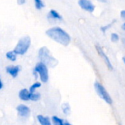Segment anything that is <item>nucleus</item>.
Instances as JSON below:
<instances>
[{
  "instance_id": "obj_1",
  "label": "nucleus",
  "mask_w": 125,
  "mask_h": 125,
  "mask_svg": "<svg viewBox=\"0 0 125 125\" xmlns=\"http://www.w3.org/2000/svg\"><path fill=\"white\" fill-rule=\"evenodd\" d=\"M45 34L49 38L64 46H67L70 43V36L61 27L54 26L50 28L45 31Z\"/></svg>"
},
{
  "instance_id": "obj_2",
  "label": "nucleus",
  "mask_w": 125,
  "mask_h": 125,
  "mask_svg": "<svg viewBox=\"0 0 125 125\" xmlns=\"http://www.w3.org/2000/svg\"><path fill=\"white\" fill-rule=\"evenodd\" d=\"M30 46H31V38H30V37L24 36L18 40L16 45L14 48L13 51L17 55L23 56L27 53Z\"/></svg>"
},
{
  "instance_id": "obj_3",
  "label": "nucleus",
  "mask_w": 125,
  "mask_h": 125,
  "mask_svg": "<svg viewBox=\"0 0 125 125\" xmlns=\"http://www.w3.org/2000/svg\"><path fill=\"white\" fill-rule=\"evenodd\" d=\"M38 56L40 60V62H42L46 66L53 67L56 64L57 61L55 59L51 54L50 51L46 47H42L40 48L38 52Z\"/></svg>"
},
{
  "instance_id": "obj_4",
  "label": "nucleus",
  "mask_w": 125,
  "mask_h": 125,
  "mask_svg": "<svg viewBox=\"0 0 125 125\" xmlns=\"http://www.w3.org/2000/svg\"><path fill=\"white\" fill-rule=\"evenodd\" d=\"M33 74L35 78H37V76H39L41 82L42 83H47L48 81L49 75L48 67L42 62H40L35 65L33 70Z\"/></svg>"
},
{
  "instance_id": "obj_5",
  "label": "nucleus",
  "mask_w": 125,
  "mask_h": 125,
  "mask_svg": "<svg viewBox=\"0 0 125 125\" xmlns=\"http://www.w3.org/2000/svg\"><path fill=\"white\" fill-rule=\"evenodd\" d=\"M94 88L95 90L97 92V93L98 94V95L108 105H111L113 103V100L111 97L110 94H108V92L106 91L105 88L99 82H95L94 83Z\"/></svg>"
},
{
  "instance_id": "obj_6",
  "label": "nucleus",
  "mask_w": 125,
  "mask_h": 125,
  "mask_svg": "<svg viewBox=\"0 0 125 125\" xmlns=\"http://www.w3.org/2000/svg\"><path fill=\"white\" fill-rule=\"evenodd\" d=\"M95 47H96V50H97V53H98L99 55L102 57V59L104 60V62H105V64L107 65L108 68L110 70H113V69H114L113 65H112V64H111V62L109 58L108 57V56L105 54V53L104 51L103 50V48H102L100 45H97Z\"/></svg>"
},
{
  "instance_id": "obj_7",
  "label": "nucleus",
  "mask_w": 125,
  "mask_h": 125,
  "mask_svg": "<svg viewBox=\"0 0 125 125\" xmlns=\"http://www.w3.org/2000/svg\"><path fill=\"white\" fill-rule=\"evenodd\" d=\"M16 110H17L18 116L21 117H23V118L29 117L30 115V113H31L29 108L27 105H23V104H21V105H18L16 108Z\"/></svg>"
},
{
  "instance_id": "obj_8",
  "label": "nucleus",
  "mask_w": 125,
  "mask_h": 125,
  "mask_svg": "<svg viewBox=\"0 0 125 125\" xmlns=\"http://www.w3.org/2000/svg\"><path fill=\"white\" fill-rule=\"evenodd\" d=\"M78 4L83 10L90 12H92L95 9V7L93 3L89 0H79Z\"/></svg>"
},
{
  "instance_id": "obj_9",
  "label": "nucleus",
  "mask_w": 125,
  "mask_h": 125,
  "mask_svg": "<svg viewBox=\"0 0 125 125\" xmlns=\"http://www.w3.org/2000/svg\"><path fill=\"white\" fill-rule=\"evenodd\" d=\"M21 70V67L18 65H9L6 67V72L12 78H16Z\"/></svg>"
},
{
  "instance_id": "obj_10",
  "label": "nucleus",
  "mask_w": 125,
  "mask_h": 125,
  "mask_svg": "<svg viewBox=\"0 0 125 125\" xmlns=\"http://www.w3.org/2000/svg\"><path fill=\"white\" fill-rule=\"evenodd\" d=\"M30 96H31V93L29 92V91L27 89H21L18 94V97H19L20 100H21L23 101L30 100Z\"/></svg>"
},
{
  "instance_id": "obj_11",
  "label": "nucleus",
  "mask_w": 125,
  "mask_h": 125,
  "mask_svg": "<svg viewBox=\"0 0 125 125\" xmlns=\"http://www.w3.org/2000/svg\"><path fill=\"white\" fill-rule=\"evenodd\" d=\"M48 18L55 21H62V16L56 10H51L48 15Z\"/></svg>"
},
{
  "instance_id": "obj_12",
  "label": "nucleus",
  "mask_w": 125,
  "mask_h": 125,
  "mask_svg": "<svg viewBox=\"0 0 125 125\" xmlns=\"http://www.w3.org/2000/svg\"><path fill=\"white\" fill-rule=\"evenodd\" d=\"M37 121L40 125H52L51 120L48 116H44L42 115H38L37 116Z\"/></svg>"
},
{
  "instance_id": "obj_13",
  "label": "nucleus",
  "mask_w": 125,
  "mask_h": 125,
  "mask_svg": "<svg viewBox=\"0 0 125 125\" xmlns=\"http://www.w3.org/2000/svg\"><path fill=\"white\" fill-rule=\"evenodd\" d=\"M6 58L11 61V62H15L17 59V54L13 51H10L6 53Z\"/></svg>"
},
{
  "instance_id": "obj_14",
  "label": "nucleus",
  "mask_w": 125,
  "mask_h": 125,
  "mask_svg": "<svg viewBox=\"0 0 125 125\" xmlns=\"http://www.w3.org/2000/svg\"><path fill=\"white\" fill-rule=\"evenodd\" d=\"M34 7L37 10H40L45 7V4L42 0H33Z\"/></svg>"
},
{
  "instance_id": "obj_15",
  "label": "nucleus",
  "mask_w": 125,
  "mask_h": 125,
  "mask_svg": "<svg viewBox=\"0 0 125 125\" xmlns=\"http://www.w3.org/2000/svg\"><path fill=\"white\" fill-rule=\"evenodd\" d=\"M51 123L53 125H62L64 123V120L56 116H53L51 118Z\"/></svg>"
},
{
  "instance_id": "obj_16",
  "label": "nucleus",
  "mask_w": 125,
  "mask_h": 125,
  "mask_svg": "<svg viewBox=\"0 0 125 125\" xmlns=\"http://www.w3.org/2000/svg\"><path fill=\"white\" fill-rule=\"evenodd\" d=\"M41 85H42V84H41L40 82H35V83H34L30 86V88H29V92H30V93H34V92H35L36 89H38V88H40V87L41 86Z\"/></svg>"
},
{
  "instance_id": "obj_17",
  "label": "nucleus",
  "mask_w": 125,
  "mask_h": 125,
  "mask_svg": "<svg viewBox=\"0 0 125 125\" xmlns=\"http://www.w3.org/2000/svg\"><path fill=\"white\" fill-rule=\"evenodd\" d=\"M40 99V94L37 93V92H34V93H31V96H30V100L34 101V102H37Z\"/></svg>"
},
{
  "instance_id": "obj_18",
  "label": "nucleus",
  "mask_w": 125,
  "mask_h": 125,
  "mask_svg": "<svg viewBox=\"0 0 125 125\" xmlns=\"http://www.w3.org/2000/svg\"><path fill=\"white\" fill-rule=\"evenodd\" d=\"M111 41H112V42H118V41L119 40V35H118L117 34H116V33H113V34H111Z\"/></svg>"
},
{
  "instance_id": "obj_19",
  "label": "nucleus",
  "mask_w": 125,
  "mask_h": 125,
  "mask_svg": "<svg viewBox=\"0 0 125 125\" xmlns=\"http://www.w3.org/2000/svg\"><path fill=\"white\" fill-rule=\"evenodd\" d=\"M64 108H63V111L65 114H68L70 112V106L67 105V104H64Z\"/></svg>"
},
{
  "instance_id": "obj_20",
  "label": "nucleus",
  "mask_w": 125,
  "mask_h": 125,
  "mask_svg": "<svg viewBox=\"0 0 125 125\" xmlns=\"http://www.w3.org/2000/svg\"><path fill=\"white\" fill-rule=\"evenodd\" d=\"M113 23H114V21L112 22V23H111L110 24H108V25H106L105 26H103V27H102L101 28V30L103 31V32H105L106 31V30H108L111 26H112V24H113Z\"/></svg>"
},
{
  "instance_id": "obj_21",
  "label": "nucleus",
  "mask_w": 125,
  "mask_h": 125,
  "mask_svg": "<svg viewBox=\"0 0 125 125\" xmlns=\"http://www.w3.org/2000/svg\"><path fill=\"white\" fill-rule=\"evenodd\" d=\"M17 2H18V4L22 5V4H23L26 2V0H17Z\"/></svg>"
},
{
  "instance_id": "obj_22",
  "label": "nucleus",
  "mask_w": 125,
  "mask_h": 125,
  "mask_svg": "<svg viewBox=\"0 0 125 125\" xmlns=\"http://www.w3.org/2000/svg\"><path fill=\"white\" fill-rule=\"evenodd\" d=\"M121 17H122V19L125 20V10H122L121 12Z\"/></svg>"
},
{
  "instance_id": "obj_23",
  "label": "nucleus",
  "mask_w": 125,
  "mask_h": 125,
  "mask_svg": "<svg viewBox=\"0 0 125 125\" xmlns=\"http://www.w3.org/2000/svg\"><path fill=\"white\" fill-rule=\"evenodd\" d=\"M122 42H123V45L125 46V34L122 37Z\"/></svg>"
},
{
  "instance_id": "obj_24",
  "label": "nucleus",
  "mask_w": 125,
  "mask_h": 125,
  "mask_svg": "<svg viewBox=\"0 0 125 125\" xmlns=\"http://www.w3.org/2000/svg\"><path fill=\"white\" fill-rule=\"evenodd\" d=\"M72 125L70 123H69V122H64V123H63V125Z\"/></svg>"
},
{
  "instance_id": "obj_25",
  "label": "nucleus",
  "mask_w": 125,
  "mask_h": 125,
  "mask_svg": "<svg viewBox=\"0 0 125 125\" xmlns=\"http://www.w3.org/2000/svg\"><path fill=\"white\" fill-rule=\"evenodd\" d=\"M2 87H3V83H2L1 81L0 80V89H2Z\"/></svg>"
},
{
  "instance_id": "obj_26",
  "label": "nucleus",
  "mask_w": 125,
  "mask_h": 125,
  "mask_svg": "<svg viewBox=\"0 0 125 125\" xmlns=\"http://www.w3.org/2000/svg\"><path fill=\"white\" fill-rule=\"evenodd\" d=\"M122 29L124 31H125V23H124L122 24Z\"/></svg>"
},
{
  "instance_id": "obj_27",
  "label": "nucleus",
  "mask_w": 125,
  "mask_h": 125,
  "mask_svg": "<svg viewBox=\"0 0 125 125\" xmlns=\"http://www.w3.org/2000/svg\"><path fill=\"white\" fill-rule=\"evenodd\" d=\"M123 62H124V63L125 64V56H124V57H123Z\"/></svg>"
}]
</instances>
